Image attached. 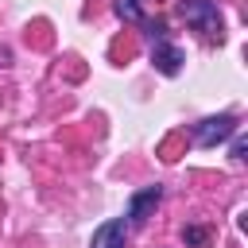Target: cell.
Returning <instances> with one entry per match:
<instances>
[{
  "label": "cell",
  "mask_w": 248,
  "mask_h": 248,
  "mask_svg": "<svg viewBox=\"0 0 248 248\" xmlns=\"http://www.w3.org/2000/svg\"><path fill=\"white\" fill-rule=\"evenodd\" d=\"M178 16L194 27V31H202L205 39H221V12H217V4L213 0H182L178 4Z\"/></svg>",
  "instance_id": "cell-1"
},
{
  "label": "cell",
  "mask_w": 248,
  "mask_h": 248,
  "mask_svg": "<svg viewBox=\"0 0 248 248\" xmlns=\"http://www.w3.org/2000/svg\"><path fill=\"white\" fill-rule=\"evenodd\" d=\"M236 116L232 112H221V116H205V120H198L194 124V143L198 147H217V143H225V140H232L236 136Z\"/></svg>",
  "instance_id": "cell-2"
},
{
  "label": "cell",
  "mask_w": 248,
  "mask_h": 248,
  "mask_svg": "<svg viewBox=\"0 0 248 248\" xmlns=\"http://www.w3.org/2000/svg\"><path fill=\"white\" fill-rule=\"evenodd\" d=\"M182 62H186V54H182L170 39H155V43H151V66H155L159 74L174 78V74H182Z\"/></svg>",
  "instance_id": "cell-3"
},
{
  "label": "cell",
  "mask_w": 248,
  "mask_h": 248,
  "mask_svg": "<svg viewBox=\"0 0 248 248\" xmlns=\"http://www.w3.org/2000/svg\"><path fill=\"white\" fill-rule=\"evenodd\" d=\"M159 202H163V186H143V190H136L132 202H128V221H132V225H143V221L155 213Z\"/></svg>",
  "instance_id": "cell-4"
},
{
  "label": "cell",
  "mask_w": 248,
  "mask_h": 248,
  "mask_svg": "<svg viewBox=\"0 0 248 248\" xmlns=\"http://www.w3.org/2000/svg\"><path fill=\"white\" fill-rule=\"evenodd\" d=\"M128 244V225L124 217H108L93 229V248H124Z\"/></svg>",
  "instance_id": "cell-5"
},
{
  "label": "cell",
  "mask_w": 248,
  "mask_h": 248,
  "mask_svg": "<svg viewBox=\"0 0 248 248\" xmlns=\"http://www.w3.org/2000/svg\"><path fill=\"white\" fill-rule=\"evenodd\" d=\"M112 12L124 23H143V0H112Z\"/></svg>",
  "instance_id": "cell-6"
},
{
  "label": "cell",
  "mask_w": 248,
  "mask_h": 248,
  "mask_svg": "<svg viewBox=\"0 0 248 248\" xmlns=\"http://www.w3.org/2000/svg\"><path fill=\"white\" fill-rule=\"evenodd\" d=\"M205 240H209V232H205L202 225H186V229H182V244H190V248H202Z\"/></svg>",
  "instance_id": "cell-7"
},
{
  "label": "cell",
  "mask_w": 248,
  "mask_h": 248,
  "mask_svg": "<svg viewBox=\"0 0 248 248\" xmlns=\"http://www.w3.org/2000/svg\"><path fill=\"white\" fill-rule=\"evenodd\" d=\"M248 155V143H244V136H236L232 140V159H244Z\"/></svg>",
  "instance_id": "cell-8"
}]
</instances>
